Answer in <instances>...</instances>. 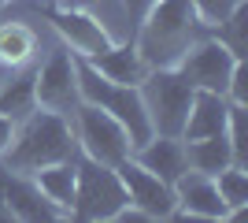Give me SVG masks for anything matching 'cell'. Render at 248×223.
Here are the masks:
<instances>
[{"mask_svg":"<svg viewBox=\"0 0 248 223\" xmlns=\"http://www.w3.org/2000/svg\"><path fill=\"white\" fill-rule=\"evenodd\" d=\"M115 171H119V179L126 186V201L134 205V208H141L148 220H170L178 212L174 186L163 182L159 175H152L148 168H141L134 156H126Z\"/></svg>","mask_w":248,"mask_h":223,"instance_id":"obj_6","label":"cell"},{"mask_svg":"<svg viewBox=\"0 0 248 223\" xmlns=\"http://www.w3.org/2000/svg\"><path fill=\"white\" fill-rule=\"evenodd\" d=\"M126 186L119 171L100 160H74V216L82 220H115L119 208H126Z\"/></svg>","mask_w":248,"mask_h":223,"instance_id":"obj_4","label":"cell"},{"mask_svg":"<svg viewBox=\"0 0 248 223\" xmlns=\"http://www.w3.org/2000/svg\"><path fill=\"white\" fill-rule=\"evenodd\" d=\"M137 89H141V101H145L152 134L182 138L189 104H193V93H197V89L186 82V74L178 71V67H152V71L141 78Z\"/></svg>","mask_w":248,"mask_h":223,"instance_id":"obj_3","label":"cell"},{"mask_svg":"<svg viewBox=\"0 0 248 223\" xmlns=\"http://www.w3.org/2000/svg\"><path fill=\"white\" fill-rule=\"evenodd\" d=\"M52 22H56V30H60L82 56H93V52H100V49H108V45H111V37H108V30L100 26V19L85 15V11L63 8V11H56V15H52Z\"/></svg>","mask_w":248,"mask_h":223,"instance_id":"obj_14","label":"cell"},{"mask_svg":"<svg viewBox=\"0 0 248 223\" xmlns=\"http://www.w3.org/2000/svg\"><path fill=\"white\" fill-rule=\"evenodd\" d=\"M233 67H237V56L230 52L222 41H215V37H211V41L200 37V41L178 60V71L186 74V82L193 86V89H211V93H226Z\"/></svg>","mask_w":248,"mask_h":223,"instance_id":"obj_7","label":"cell"},{"mask_svg":"<svg viewBox=\"0 0 248 223\" xmlns=\"http://www.w3.org/2000/svg\"><path fill=\"white\" fill-rule=\"evenodd\" d=\"M215 186H218V193H222V201H226V208H230V216L233 212H241L248 205V175H245V168H222L215 175Z\"/></svg>","mask_w":248,"mask_h":223,"instance_id":"obj_19","label":"cell"},{"mask_svg":"<svg viewBox=\"0 0 248 223\" xmlns=\"http://www.w3.org/2000/svg\"><path fill=\"white\" fill-rule=\"evenodd\" d=\"M33 104H37V93H33V71H26V74H19V78L4 82V89H0V116H8L11 123H19V119H26L33 112Z\"/></svg>","mask_w":248,"mask_h":223,"instance_id":"obj_17","label":"cell"},{"mask_svg":"<svg viewBox=\"0 0 248 223\" xmlns=\"http://www.w3.org/2000/svg\"><path fill=\"white\" fill-rule=\"evenodd\" d=\"M237 4H241V0H193V8L200 11V19H204L207 26H218Z\"/></svg>","mask_w":248,"mask_h":223,"instance_id":"obj_21","label":"cell"},{"mask_svg":"<svg viewBox=\"0 0 248 223\" xmlns=\"http://www.w3.org/2000/svg\"><path fill=\"white\" fill-rule=\"evenodd\" d=\"M245 19H248V8H245V0H241L237 8L218 22V30H215V41H222L237 60H245V52H248V41H245V26H248V22Z\"/></svg>","mask_w":248,"mask_h":223,"instance_id":"obj_18","label":"cell"},{"mask_svg":"<svg viewBox=\"0 0 248 223\" xmlns=\"http://www.w3.org/2000/svg\"><path fill=\"white\" fill-rule=\"evenodd\" d=\"M0 4H8V0H0Z\"/></svg>","mask_w":248,"mask_h":223,"instance_id":"obj_25","label":"cell"},{"mask_svg":"<svg viewBox=\"0 0 248 223\" xmlns=\"http://www.w3.org/2000/svg\"><path fill=\"white\" fill-rule=\"evenodd\" d=\"M152 4H155V0H123V8H126V15H130V19H141Z\"/></svg>","mask_w":248,"mask_h":223,"instance_id":"obj_22","label":"cell"},{"mask_svg":"<svg viewBox=\"0 0 248 223\" xmlns=\"http://www.w3.org/2000/svg\"><path fill=\"white\" fill-rule=\"evenodd\" d=\"M37 175V186L45 190L48 201H56L63 212H71V201H74V156L71 160H60V164H48V168L33 171Z\"/></svg>","mask_w":248,"mask_h":223,"instance_id":"obj_16","label":"cell"},{"mask_svg":"<svg viewBox=\"0 0 248 223\" xmlns=\"http://www.w3.org/2000/svg\"><path fill=\"white\" fill-rule=\"evenodd\" d=\"M74 156V141H71V127L60 112H30L22 119V127L11 134V145L4 149V168L19 171V175H33V171L60 164V160Z\"/></svg>","mask_w":248,"mask_h":223,"instance_id":"obj_2","label":"cell"},{"mask_svg":"<svg viewBox=\"0 0 248 223\" xmlns=\"http://www.w3.org/2000/svg\"><path fill=\"white\" fill-rule=\"evenodd\" d=\"M63 8H71V11H85V8H93L96 0H60Z\"/></svg>","mask_w":248,"mask_h":223,"instance_id":"obj_24","label":"cell"},{"mask_svg":"<svg viewBox=\"0 0 248 223\" xmlns=\"http://www.w3.org/2000/svg\"><path fill=\"white\" fill-rule=\"evenodd\" d=\"M226 119H230V97L211 93V89H197L193 104H189V116H186V127H182V141L226 134Z\"/></svg>","mask_w":248,"mask_h":223,"instance_id":"obj_11","label":"cell"},{"mask_svg":"<svg viewBox=\"0 0 248 223\" xmlns=\"http://www.w3.org/2000/svg\"><path fill=\"white\" fill-rule=\"evenodd\" d=\"M174 197H178V208L193 220H226L230 208L218 193L215 179L211 175H200V171H182L174 179Z\"/></svg>","mask_w":248,"mask_h":223,"instance_id":"obj_10","label":"cell"},{"mask_svg":"<svg viewBox=\"0 0 248 223\" xmlns=\"http://www.w3.org/2000/svg\"><path fill=\"white\" fill-rule=\"evenodd\" d=\"M11 134H15V123L8 116H0V156H4V149L11 145Z\"/></svg>","mask_w":248,"mask_h":223,"instance_id":"obj_23","label":"cell"},{"mask_svg":"<svg viewBox=\"0 0 248 223\" xmlns=\"http://www.w3.org/2000/svg\"><path fill=\"white\" fill-rule=\"evenodd\" d=\"M186 160H189V171H200V175H211V179H215L222 168L233 164V149H230L226 134H211V138L189 141Z\"/></svg>","mask_w":248,"mask_h":223,"instance_id":"obj_15","label":"cell"},{"mask_svg":"<svg viewBox=\"0 0 248 223\" xmlns=\"http://www.w3.org/2000/svg\"><path fill=\"white\" fill-rule=\"evenodd\" d=\"M74 119H78V141H82V149H85L89 160H100L108 168H119V164L134 153L123 123L115 116H108L104 108L82 101V104L74 108Z\"/></svg>","mask_w":248,"mask_h":223,"instance_id":"obj_5","label":"cell"},{"mask_svg":"<svg viewBox=\"0 0 248 223\" xmlns=\"http://www.w3.org/2000/svg\"><path fill=\"white\" fill-rule=\"evenodd\" d=\"M207 22L193 8V0H155L141 15V34H137V52L152 67H178V60L204 37Z\"/></svg>","mask_w":248,"mask_h":223,"instance_id":"obj_1","label":"cell"},{"mask_svg":"<svg viewBox=\"0 0 248 223\" xmlns=\"http://www.w3.org/2000/svg\"><path fill=\"white\" fill-rule=\"evenodd\" d=\"M85 60H89L104 78H111V82H119V86H141V78L148 74V64L141 60L137 45H130V41L108 45V49L85 56Z\"/></svg>","mask_w":248,"mask_h":223,"instance_id":"obj_13","label":"cell"},{"mask_svg":"<svg viewBox=\"0 0 248 223\" xmlns=\"http://www.w3.org/2000/svg\"><path fill=\"white\" fill-rule=\"evenodd\" d=\"M33 93L41 101V108L67 116L71 108H78V78H74V56L67 49H56L48 56V64L33 74Z\"/></svg>","mask_w":248,"mask_h":223,"instance_id":"obj_8","label":"cell"},{"mask_svg":"<svg viewBox=\"0 0 248 223\" xmlns=\"http://www.w3.org/2000/svg\"><path fill=\"white\" fill-rule=\"evenodd\" d=\"M30 52H33V34L26 26L11 22V26L0 30V60L4 64H22Z\"/></svg>","mask_w":248,"mask_h":223,"instance_id":"obj_20","label":"cell"},{"mask_svg":"<svg viewBox=\"0 0 248 223\" xmlns=\"http://www.w3.org/2000/svg\"><path fill=\"white\" fill-rule=\"evenodd\" d=\"M0 201L11 208L15 220H26V223H37V220H60L63 208L56 201L45 197V190L30 175H19V171H0Z\"/></svg>","mask_w":248,"mask_h":223,"instance_id":"obj_9","label":"cell"},{"mask_svg":"<svg viewBox=\"0 0 248 223\" xmlns=\"http://www.w3.org/2000/svg\"><path fill=\"white\" fill-rule=\"evenodd\" d=\"M137 164L141 168H148L152 175H159L163 182H170L174 186V179L182 175V171H189V160H186V141L182 138H167V134H152V138L145 141V145H137Z\"/></svg>","mask_w":248,"mask_h":223,"instance_id":"obj_12","label":"cell"}]
</instances>
